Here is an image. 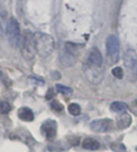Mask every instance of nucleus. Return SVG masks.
I'll use <instances>...</instances> for the list:
<instances>
[{
	"label": "nucleus",
	"mask_w": 137,
	"mask_h": 152,
	"mask_svg": "<svg viewBox=\"0 0 137 152\" xmlns=\"http://www.w3.org/2000/svg\"><path fill=\"white\" fill-rule=\"evenodd\" d=\"M34 42H36V50L39 56L45 58L52 54L55 49V41L52 35L43 32L34 33Z\"/></svg>",
	"instance_id": "nucleus-1"
},
{
	"label": "nucleus",
	"mask_w": 137,
	"mask_h": 152,
	"mask_svg": "<svg viewBox=\"0 0 137 152\" xmlns=\"http://www.w3.org/2000/svg\"><path fill=\"white\" fill-rule=\"evenodd\" d=\"M20 53L23 57L26 60H32L36 54V42H34V35L31 33V31L26 30L24 34L22 35L20 41Z\"/></svg>",
	"instance_id": "nucleus-2"
},
{
	"label": "nucleus",
	"mask_w": 137,
	"mask_h": 152,
	"mask_svg": "<svg viewBox=\"0 0 137 152\" xmlns=\"http://www.w3.org/2000/svg\"><path fill=\"white\" fill-rule=\"evenodd\" d=\"M78 54H79V46L77 44L68 42L64 44V47L60 54L61 63L66 68H71L76 63Z\"/></svg>",
	"instance_id": "nucleus-3"
},
{
	"label": "nucleus",
	"mask_w": 137,
	"mask_h": 152,
	"mask_svg": "<svg viewBox=\"0 0 137 152\" xmlns=\"http://www.w3.org/2000/svg\"><path fill=\"white\" fill-rule=\"evenodd\" d=\"M6 31L10 45L14 48H17L22 41V31H20V27L16 19L13 17L9 18V20L7 22Z\"/></svg>",
	"instance_id": "nucleus-4"
},
{
	"label": "nucleus",
	"mask_w": 137,
	"mask_h": 152,
	"mask_svg": "<svg viewBox=\"0 0 137 152\" xmlns=\"http://www.w3.org/2000/svg\"><path fill=\"white\" fill-rule=\"evenodd\" d=\"M124 66L131 82L137 80V53L134 49H126L123 58Z\"/></svg>",
	"instance_id": "nucleus-5"
},
{
	"label": "nucleus",
	"mask_w": 137,
	"mask_h": 152,
	"mask_svg": "<svg viewBox=\"0 0 137 152\" xmlns=\"http://www.w3.org/2000/svg\"><path fill=\"white\" fill-rule=\"evenodd\" d=\"M82 72L86 79L92 85H99L104 78V69L103 66H96L86 62L82 66Z\"/></svg>",
	"instance_id": "nucleus-6"
},
{
	"label": "nucleus",
	"mask_w": 137,
	"mask_h": 152,
	"mask_svg": "<svg viewBox=\"0 0 137 152\" xmlns=\"http://www.w3.org/2000/svg\"><path fill=\"white\" fill-rule=\"evenodd\" d=\"M106 55L111 64L118 62L120 57V42L114 34H110L106 39Z\"/></svg>",
	"instance_id": "nucleus-7"
},
{
	"label": "nucleus",
	"mask_w": 137,
	"mask_h": 152,
	"mask_svg": "<svg viewBox=\"0 0 137 152\" xmlns=\"http://www.w3.org/2000/svg\"><path fill=\"white\" fill-rule=\"evenodd\" d=\"M114 125V121L109 118H103V119L93 120L90 123V129L96 133H105L109 131Z\"/></svg>",
	"instance_id": "nucleus-8"
},
{
	"label": "nucleus",
	"mask_w": 137,
	"mask_h": 152,
	"mask_svg": "<svg viewBox=\"0 0 137 152\" xmlns=\"http://www.w3.org/2000/svg\"><path fill=\"white\" fill-rule=\"evenodd\" d=\"M42 133L45 135L48 140H52L55 139L56 135H57V122L55 120L48 119L42 124Z\"/></svg>",
	"instance_id": "nucleus-9"
},
{
	"label": "nucleus",
	"mask_w": 137,
	"mask_h": 152,
	"mask_svg": "<svg viewBox=\"0 0 137 152\" xmlns=\"http://www.w3.org/2000/svg\"><path fill=\"white\" fill-rule=\"evenodd\" d=\"M87 62L90 64L96 65V66H103V57H102V54L99 50V48L92 47L88 52Z\"/></svg>",
	"instance_id": "nucleus-10"
},
{
	"label": "nucleus",
	"mask_w": 137,
	"mask_h": 152,
	"mask_svg": "<svg viewBox=\"0 0 137 152\" xmlns=\"http://www.w3.org/2000/svg\"><path fill=\"white\" fill-rule=\"evenodd\" d=\"M18 117L23 121L31 122L34 120V114L29 107H20L18 109Z\"/></svg>",
	"instance_id": "nucleus-11"
},
{
	"label": "nucleus",
	"mask_w": 137,
	"mask_h": 152,
	"mask_svg": "<svg viewBox=\"0 0 137 152\" xmlns=\"http://www.w3.org/2000/svg\"><path fill=\"white\" fill-rule=\"evenodd\" d=\"M132 122V118L129 114H125L123 113L122 115H120L117 119V124H118L119 129H125L128 126H130Z\"/></svg>",
	"instance_id": "nucleus-12"
},
{
	"label": "nucleus",
	"mask_w": 137,
	"mask_h": 152,
	"mask_svg": "<svg viewBox=\"0 0 137 152\" xmlns=\"http://www.w3.org/2000/svg\"><path fill=\"white\" fill-rule=\"evenodd\" d=\"M82 148H84V149L92 150V151H94V150H99V148H100L99 141L95 140V139H93V138L84 139V140H82Z\"/></svg>",
	"instance_id": "nucleus-13"
},
{
	"label": "nucleus",
	"mask_w": 137,
	"mask_h": 152,
	"mask_svg": "<svg viewBox=\"0 0 137 152\" xmlns=\"http://www.w3.org/2000/svg\"><path fill=\"white\" fill-rule=\"evenodd\" d=\"M126 109H128V105L124 102L117 101V102H114V103L110 104V110L114 111V113H124Z\"/></svg>",
	"instance_id": "nucleus-14"
},
{
	"label": "nucleus",
	"mask_w": 137,
	"mask_h": 152,
	"mask_svg": "<svg viewBox=\"0 0 137 152\" xmlns=\"http://www.w3.org/2000/svg\"><path fill=\"white\" fill-rule=\"evenodd\" d=\"M80 106L76 103L70 104L68 105V113L72 115V116H78L80 115Z\"/></svg>",
	"instance_id": "nucleus-15"
},
{
	"label": "nucleus",
	"mask_w": 137,
	"mask_h": 152,
	"mask_svg": "<svg viewBox=\"0 0 137 152\" xmlns=\"http://www.w3.org/2000/svg\"><path fill=\"white\" fill-rule=\"evenodd\" d=\"M56 89H57L58 92L63 93V94H71V93L73 92V89H72V88L63 86V85H61V84L56 85Z\"/></svg>",
	"instance_id": "nucleus-16"
},
{
	"label": "nucleus",
	"mask_w": 137,
	"mask_h": 152,
	"mask_svg": "<svg viewBox=\"0 0 137 152\" xmlns=\"http://www.w3.org/2000/svg\"><path fill=\"white\" fill-rule=\"evenodd\" d=\"M11 110V105L6 101H0V114L6 115Z\"/></svg>",
	"instance_id": "nucleus-17"
},
{
	"label": "nucleus",
	"mask_w": 137,
	"mask_h": 152,
	"mask_svg": "<svg viewBox=\"0 0 137 152\" xmlns=\"http://www.w3.org/2000/svg\"><path fill=\"white\" fill-rule=\"evenodd\" d=\"M110 148H111L112 151L115 152H126V148L123 144H120V142H115V144L110 145Z\"/></svg>",
	"instance_id": "nucleus-18"
},
{
	"label": "nucleus",
	"mask_w": 137,
	"mask_h": 152,
	"mask_svg": "<svg viewBox=\"0 0 137 152\" xmlns=\"http://www.w3.org/2000/svg\"><path fill=\"white\" fill-rule=\"evenodd\" d=\"M111 73L112 75L115 76L116 78H123V75H124V72H123V69L120 68V66H116L111 70Z\"/></svg>",
	"instance_id": "nucleus-19"
},
{
	"label": "nucleus",
	"mask_w": 137,
	"mask_h": 152,
	"mask_svg": "<svg viewBox=\"0 0 137 152\" xmlns=\"http://www.w3.org/2000/svg\"><path fill=\"white\" fill-rule=\"evenodd\" d=\"M50 106H52V108L56 111H62L64 109V106L59 102V101H52V103H50Z\"/></svg>",
	"instance_id": "nucleus-20"
},
{
	"label": "nucleus",
	"mask_w": 137,
	"mask_h": 152,
	"mask_svg": "<svg viewBox=\"0 0 137 152\" xmlns=\"http://www.w3.org/2000/svg\"><path fill=\"white\" fill-rule=\"evenodd\" d=\"M55 96V92H54V89H50L48 90V93L46 94V99L47 100H52V98Z\"/></svg>",
	"instance_id": "nucleus-21"
},
{
	"label": "nucleus",
	"mask_w": 137,
	"mask_h": 152,
	"mask_svg": "<svg viewBox=\"0 0 137 152\" xmlns=\"http://www.w3.org/2000/svg\"><path fill=\"white\" fill-rule=\"evenodd\" d=\"M52 77L54 79H59V78H61V75L58 71H54V72H52Z\"/></svg>",
	"instance_id": "nucleus-22"
}]
</instances>
